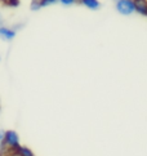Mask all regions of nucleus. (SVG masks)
<instances>
[{"instance_id": "nucleus-1", "label": "nucleus", "mask_w": 147, "mask_h": 156, "mask_svg": "<svg viewBox=\"0 0 147 156\" xmlns=\"http://www.w3.org/2000/svg\"><path fill=\"white\" fill-rule=\"evenodd\" d=\"M21 146L20 144V137L17 134L16 130H7L4 133V138L0 142V152H5L8 154L14 152L17 148Z\"/></svg>"}, {"instance_id": "nucleus-2", "label": "nucleus", "mask_w": 147, "mask_h": 156, "mask_svg": "<svg viewBox=\"0 0 147 156\" xmlns=\"http://www.w3.org/2000/svg\"><path fill=\"white\" fill-rule=\"evenodd\" d=\"M115 9L121 16H131L135 12L133 0H117L115 4Z\"/></svg>"}, {"instance_id": "nucleus-3", "label": "nucleus", "mask_w": 147, "mask_h": 156, "mask_svg": "<svg viewBox=\"0 0 147 156\" xmlns=\"http://www.w3.org/2000/svg\"><path fill=\"white\" fill-rule=\"evenodd\" d=\"M17 31L13 30L12 27H7V26H0V39L4 41H12L16 37Z\"/></svg>"}, {"instance_id": "nucleus-4", "label": "nucleus", "mask_w": 147, "mask_h": 156, "mask_svg": "<svg viewBox=\"0 0 147 156\" xmlns=\"http://www.w3.org/2000/svg\"><path fill=\"white\" fill-rule=\"evenodd\" d=\"M135 12L141 16H147V0H133Z\"/></svg>"}, {"instance_id": "nucleus-5", "label": "nucleus", "mask_w": 147, "mask_h": 156, "mask_svg": "<svg viewBox=\"0 0 147 156\" xmlns=\"http://www.w3.org/2000/svg\"><path fill=\"white\" fill-rule=\"evenodd\" d=\"M77 4H81L90 10H98L101 8V3L98 0H79Z\"/></svg>"}, {"instance_id": "nucleus-6", "label": "nucleus", "mask_w": 147, "mask_h": 156, "mask_svg": "<svg viewBox=\"0 0 147 156\" xmlns=\"http://www.w3.org/2000/svg\"><path fill=\"white\" fill-rule=\"evenodd\" d=\"M13 154H16L17 156H35L29 147H26V146H20Z\"/></svg>"}, {"instance_id": "nucleus-7", "label": "nucleus", "mask_w": 147, "mask_h": 156, "mask_svg": "<svg viewBox=\"0 0 147 156\" xmlns=\"http://www.w3.org/2000/svg\"><path fill=\"white\" fill-rule=\"evenodd\" d=\"M4 5H7V7H12V8H16L20 5V0H0Z\"/></svg>"}, {"instance_id": "nucleus-8", "label": "nucleus", "mask_w": 147, "mask_h": 156, "mask_svg": "<svg viewBox=\"0 0 147 156\" xmlns=\"http://www.w3.org/2000/svg\"><path fill=\"white\" fill-rule=\"evenodd\" d=\"M40 3V7L45 8V7H49V5H53V4H57L59 3V0H39Z\"/></svg>"}, {"instance_id": "nucleus-9", "label": "nucleus", "mask_w": 147, "mask_h": 156, "mask_svg": "<svg viewBox=\"0 0 147 156\" xmlns=\"http://www.w3.org/2000/svg\"><path fill=\"white\" fill-rule=\"evenodd\" d=\"M30 8H31V10H34V12H36V10L40 9L41 7H40V3H39V0H32Z\"/></svg>"}, {"instance_id": "nucleus-10", "label": "nucleus", "mask_w": 147, "mask_h": 156, "mask_svg": "<svg viewBox=\"0 0 147 156\" xmlns=\"http://www.w3.org/2000/svg\"><path fill=\"white\" fill-rule=\"evenodd\" d=\"M59 3L65 7H69V5H72V4H77L79 0H59Z\"/></svg>"}, {"instance_id": "nucleus-11", "label": "nucleus", "mask_w": 147, "mask_h": 156, "mask_svg": "<svg viewBox=\"0 0 147 156\" xmlns=\"http://www.w3.org/2000/svg\"><path fill=\"white\" fill-rule=\"evenodd\" d=\"M4 133H5V132L0 130V142H2V141H3V138H4Z\"/></svg>"}, {"instance_id": "nucleus-12", "label": "nucleus", "mask_w": 147, "mask_h": 156, "mask_svg": "<svg viewBox=\"0 0 147 156\" xmlns=\"http://www.w3.org/2000/svg\"><path fill=\"white\" fill-rule=\"evenodd\" d=\"M0 62H2V55H0Z\"/></svg>"}, {"instance_id": "nucleus-13", "label": "nucleus", "mask_w": 147, "mask_h": 156, "mask_svg": "<svg viewBox=\"0 0 147 156\" xmlns=\"http://www.w3.org/2000/svg\"><path fill=\"white\" fill-rule=\"evenodd\" d=\"M0 20H2V14H0Z\"/></svg>"}]
</instances>
